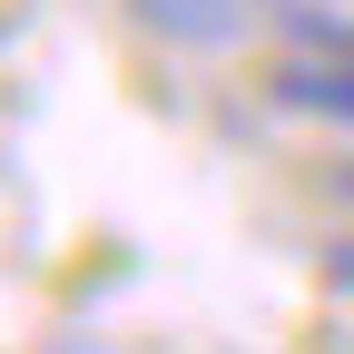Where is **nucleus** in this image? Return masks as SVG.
I'll return each instance as SVG.
<instances>
[{
	"label": "nucleus",
	"instance_id": "obj_2",
	"mask_svg": "<svg viewBox=\"0 0 354 354\" xmlns=\"http://www.w3.org/2000/svg\"><path fill=\"white\" fill-rule=\"evenodd\" d=\"M128 10L177 50H227V39H246V20H266L256 0H128Z\"/></svg>",
	"mask_w": 354,
	"mask_h": 354
},
{
	"label": "nucleus",
	"instance_id": "obj_3",
	"mask_svg": "<svg viewBox=\"0 0 354 354\" xmlns=\"http://www.w3.org/2000/svg\"><path fill=\"white\" fill-rule=\"evenodd\" d=\"M295 50H354V0H256Z\"/></svg>",
	"mask_w": 354,
	"mask_h": 354
},
{
	"label": "nucleus",
	"instance_id": "obj_1",
	"mask_svg": "<svg viewBox=\"0 0 354 354\" xmlns=\"http://www.w3.org/2000/svg\"><path fill=\"white\" fill-rule=\"evenodd\" d=\"M276 99H286L295 118L354 128V50H295V59L276 69Z\"/></svg>",
	"mask_w": 354,
	"mask_h": 354
}]
</instances>
